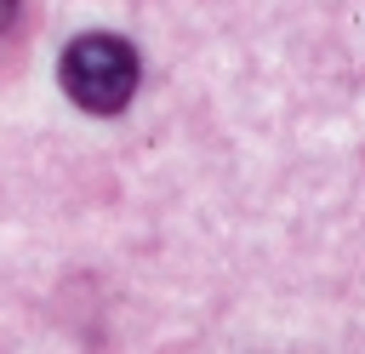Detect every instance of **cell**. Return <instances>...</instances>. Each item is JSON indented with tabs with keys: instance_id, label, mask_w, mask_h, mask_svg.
Masks as SVG:
<instances>
[{
	"instance_id": "cell-1",
	"label": "cell",
	"mask_w": 365,
	"mask_h": 354,
	"mask_svg": "<svg viewBox=\"0 0 365 354\" xmlns=\"http://www.w3.org/2000/svg\"><path fill=\"white\" fill-rule=\"evenodd\" d=\"M57 80H63V91H68L74 108H86V114H120V108L137 97L143 57H137L131 40L91 29V34H74V40L63 46Z\"/></svg>"
},
{
	"instance_id": "cell-2",
	"label": "cell",
	"mask_w": 365,
	"mask_h": 354,
	"mask_svg": "<svg viewBox=\"0 0 365 354\" xmlns=\"http://www.w3.org/2000/svg\"><path fill=\"white\" fill-rule=\"evenodd\" d=\"M11 17H17V0H0V29H6Z\"/></svg>"
}]
</instances>
